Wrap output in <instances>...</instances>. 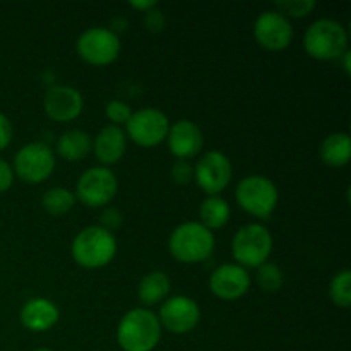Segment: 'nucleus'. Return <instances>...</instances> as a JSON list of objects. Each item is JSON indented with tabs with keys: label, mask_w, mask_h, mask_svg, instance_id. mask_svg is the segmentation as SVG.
I'll return each mask as SVG.
<instances>
[{
	"label": "nucleus",
	"mask_w": 351,
	"mask_h": 351,
	"mask_svg": "<svg viewBox=\"0 0 351 351\" xmlns=\"http://www.w3.org/2000/svg\"><path fill=\"white\" fill-rule=\"evenodd\" d=\"M161 328L173 335H185L195 329L201 321V308L197 302L185 295H175L167 298L160 307L158 315Z\"/></svg>",
	"instance_id": "12"
},
{
	"label": "nucleus",
	"mask_w": 351,
	"mask_h": 351,
	"mask_svg": "<svg viewBox=\"0 0 351 351\" xmlns=\"http://www.w3.org/2000/svg\"><path fill=\"white\" fill-rule=\"evenodd\" d=\"M321 160L331 168L346 167L351 158V139L348 132H332L322 141Z\"/></svg>",
	"instance_id": "19"
},
{
	"label": "nucleus",
	"mask_w": 351,
	"mask_h": 351,
	"mask_svg": "<svg viewBox=\"0 0 351 351\" xmlns=\"http://www.w3.org/2000/svg\"><path fill=\"white\" fill-rule=\"evenodd\" d=\"M33 351H53V350H50V348H38V350H33Z\"/></svg>",
	"instance_id": "34"
},
{
	"label": "nucleus",
	"mask_w": 351,
	"mask_h": 351,
	"mask_svg": "<svg viewBox=\"0 0 351 351\" xmlns=\"http://www.w3.org/2000/svg\"><path fill=\"white\" fill-rule=\"evenodd\" d=\"M117 239L101 225L86 226L72 240L71 252L75 263L86 269H99L110 264L115 257Z\"/></svg>",
	"instance_id": "2"
},
{
	"label": "nucleus",
	"mask_w": 351,
	"mask_h": 351,
	"mask_svg": "<svg viewBox=\"0 0 351 351\" xmlns=\"http://www.w3.org/2000/svg\"><path fill=\"white\" fill-rule=\"evenodd\" d=\"M12 136H14V129L9 117L0 113V151L5 149V147L9 146L10 141H12Z\"/></svg>",
	"instance_id": "31"
},
{
	"label": "nucleus",
	"mask_w": 351,
	"mask_h": 351,
	"mask_svg": "<svg viewBox=\"0 0 351 351\" xmlns=\"http://www.w3.org/2000/svg\"><path fill=\"white\" fill-rule=\"evenodd\" d=\"M250 274L239 264H221L209 276V288L213 295L221 300H239L249 291Z\"/></svg>",
	"instance_id": "14"
},
{
	"label": "nucleus",
	"mask_w": 351,
	"mask_h": 351,
	"mask_svg": "<svg viewBox=\"0 0 351 351\" xmlns=\"http://www.w3.org/2000/svg\"><path fill=\"white\" fill-rule=\"evenodd\" d=\"M21 322L26 329L33 332H45L53 328L58 322L60 312L51 300L43 297H36L27 300L21 308Z\"/></svg>",
	"instance_id": "17"
},
{
	"label": "nucleus",
	"mask_w": 351,
	"mask_h": 351,
	"mask_svg": "<svg viewBox=\"0 0 351 351\" xmlns=\"http://www.w3.org/2000/svg\"><path fill=\"white\" fill-rule=\"evenodd\" d=\"M199 215H201V225H204L208 230H218L228 223L232 209L230 204L219 195H208L204 201L201 202L199 208Z\"/></svg>",
	"instance_id": "22"
},
{
	"label": "nucleus",
	"mask_w": 351,
	"mask_h": 351,
	"mask_svg": "<svg viewBox=\"0 0 351 351\" xmlns=\"http://www.w3.org/2000/svg\"><path fill=\"white\" fill-rule=\"evenodd\" d=\"M171 178L180 185L189 184L194 180V165L189 163L187 160H178L171 168Z\"/></svg>",
	"instance_id": "28"
},
{
	"label": "nucleus",
	"mask_w": 351,
	"mask_h": 351,
	"mask_svg": "<svg viewBox=\"0 0 351 351\" xmlns=\"http://www.w3.org/2000/svg\"><path fill=\"white\" fill-rule=\"evenodd\" d=\"M144 24H146V27L149 31L158 33V31H161L165 27L167 19H165V14L161 12V10L151 9V10H147L146 16H144Z\"/></svg>",
	"instance_id": "29"
},
{
	"label": "nucleus",
	"mask_w": 351,
	"mask_h": 351,
	"mask_svg": "<svg viewBox=\"0 0 351 351\" xmlns=\"http://www.w3.org/2000/svg\"><path fill=\"white\" fill-rule=\"evenodd\" d=\"M120 223H122V215H120L119 209H115V208L105 209V213L101 215V226H103V228H106L108 232H112L113 228L120 226Z\"/></svg>",
	"instance_id": "32"
},
{
	"label": "nucleus",
	"mask_w": 351,
	"mask_h": 351,
	"mask_svg": "<svg viewBox=\"0 0 351 351\" xmlns=\"http://www.w3.org/2000/svg\"><path fill=\"white\" fill-rule=\"evenodd\" d=\"M105 112L108 120L112 122V125L119 127L122 125V123L125 125V123L129 122L130 117H132V108H130L125 101H122V99H112V101H108Z\"/></svg>",
	"instance_id": "27"
},
{
	"label": "nucleus",
	"mask_w": 351,
	"mask_h": 351,
	"mask_svg": "<svg viewBox=\"0 0 351 351\" xmlns=\"http://www.w3.org/2000/svg\"><path fill=\"white\" fill-rule=\"evenodd\" d=\"M161 324L149 308H130L117 328V343L123 351H153L161 339Z\"/></svg>",
	"instance_id": "1"
},
{
	"label": "nucleus",
	"mask_w": 351,
	"mask_h": 351,
	"mask_svg": "<svg viewBox=\"0 0 351 351\" xmlns=\"http://www.w3.org/2000/svg\"><path fill=\"white\" fill-rule=\"evenodd\" d=\"M75 204V195L65 187H51L41 197V206L47 213L53 216L65 215L71 211Z\"/></svg>",
	"instance_id": "23"
},
{
	"label": "nucleus",
	"mask_w": 351,
	"mask_h": 351,
	"mask_svg": "<svg viewBox=\"0 0 351 351\" xmlns=\"http://www.w3.org/2000/svg\"><path fill=\"white\" fill-rule=\"evenodd\" d=\"M119 192V180L108 167H93L79 177L75 184V199L88 208H103L110 204Z\"/></svg>",
	"instance_id": "8"
},
{
	"label": "nucleus",
	"mask_w": 351,
	"mask_h": 351,
	"mask_svg": "<svg viewBox=\"0 0 351 351\" xmlns=\"http://www.w3.org/2000/svg\"><path fill=\"white\" fill-rule=\"evenodd\" d=\"M317 2L315 0H283V2H276L274 7L280 14L285 17H305L315 9Z\"/></svg>",
	"instance_id": "26"
},
{
	"label": "nucleus",
	"mask_w": 351,
	"mask_h": 351,
	"mask_svg": "<svg viewBox=\"0 0 351 351\" xmlns=\"http://www.w3.org/2000/svg\"><path fill=\"white\" fill-rule=\"evenodd\" d=\"M93 143L88 132L81 129H71L62 134L57 141V153L64 160L77 161L82 160L91 151Z\"/></svg>",
	"instance_id": "20"
},
{
	"label": "nucleus",
	"mask_w": 351,
	"mask_h": 351,
	"mask_svg": "<svg viewBox=\"0 0 351 351\" xmlns=\"http://www.w3.org/2000/svg\"><path fill=\"white\" fill-rule=\"evenodd\" d=\"M127 136L143 147H154L167 141L170 120L158 108H141L132 112L125 123Z\"/></svg>",
	"instance_id": "10"
},
{
	"label": "nucleus",
	"mask_w": 351,
	"mask_h": 351,
	"mask_svg": "<svg viewBox=\"0 0 351 351\" xmlns=\"http://www.w3.org/2000/svg\"><path fill=\"white\" fill-rule=\"evenodd\" d=\"M233 167L223 151H208L194 165V180L208 195H218L228 187Z\"/></svg>",
	"instance_id": "11"
},
{
	"label": "nucleus",
	"mask_w": 351,
	"mask_h": 351,
	"mask_svg": "<svg viewBox=\"0 0 351 351\" xmlns=\"http://www.w3.org/2000/svg\"><path fill=\"white\" fill-rule=\"evenodd\" d=\"M93 149L103 167L117 163L122 160L127 149L125 132L119 125H106L98 132L93 141Z\"/></svg>",
	"instance_id": "18"
},
{
	"label": "nucleus",
	"mask_w": 351,
	"mask_h": 351,
	"mask_svg": "<svg viewBox=\"0 0 351 351\" xmlns=\"http://www.w3.org/2000/svg\"><path fill=\"white\" fill-rule=\"evenodd\" d=\"M274 240L269 230L261 223H249L237 230L232 240V254L242 267H259L267 263Z\"/></svg>",
	"instance_id": "5"
},
{
	"label": "nucleus",
	"mask_w": 351,
	"mask_h": 351,
	"mask_svg": "<svg viewBox=\"0 0 351 351\" xmlns=\"http://www.w3.org/2000/svg\"><path fill=\"white\" fill-rule=\"evenodd\" d=\"M168 149L178 160H191L201 153L204 146V136L201 127L192 120H178L170 125L167 136Z\"/></svg>",
	"instance_id": "16"
},
{
	"label": "nucleus",
	"mask_w": 351,
	"mask_h": 351,
	"mask_svg": "<svg viewBox=\"0 0 351 351\" xmlns=\"http://www.w3.org/2000/svg\"><path fill=\"white\" fill-rule=\"evenodd\" d=\"M329 297L338 307L348 308L351 305V271L343 269L335 274L329 283Z\"/></svg>",
	"instance_id": "24"
},
{
	"label": "nucleus",
	"mask_w": 351,
	"mask_h": 351,
	"mask_svg": "<svg viewBox=\"0 0 351 351\" xmlns=\"http://www.w3.org/2000/svg\"><path fill=\"white\" fill-rule=\"evenodd\" d=\"M215 245V233L199 221L182 223L168 240L170 254L182 264H199L209 259Z\"/></svg>",
	"instance_id": "3"
},
{
	"label": "nucleus",
	"mask_w": 351,
	"mask_h": 351,
	"mask_svg": "<svg viewBox=\"0 0 351 351\" xmlns=\"http://www.w3.org/2000/svg\"><path fill=\"white\" fill-rule=\"evenodd\" d=\"M14 175L27 184H41L55 170V154L45 143H29L14 156Z\"/></svg>",
	"instance_id": "9"
},
{
	"label": "nucleus",
	"mask_w": 351,
	"mask_h": 351,
	"mask_svg": "<svg viewBox=\"0 0 351 351\" xmlns=\"http://www.w3.org/2000/svg\"><path fill=\"white\" fill-rule=\"evenodd\" d=\"M254 36L266 50H285L293 41V26L290 19H287L276 9L264 10L254 23Z\"/></svg>",
	"instance_id": "13"
},
{
	"label": "nucleus",
	"mask_w": 351,
	"mask_h": 351,
	"mask_svg": "<svg viewBox=\"0 0 351 351\" xmlns=\"http://www.w3.org/2000/svg\"><path fill=\"white\" fill-rule=\"evenodd\" d=\"M14 170H12V165L7 163L3 158H0V194L9 191L14 184Z\"/></svg>",
	"instance_id": "30"
},
{
	"label": "nucleus",
	"mask_w": 351,
	"mask_h": 351,
	"mask_svg": "<svg viewBox=\"0 0 351 351\" xmlns=\"http://www.w3.org/2000/svg\"><path fill=\"white\" fill-rule=\"evenodd\" d=\"M170 278L163 271H151L141 280L137 287V295L144 305H156L165 302L167 295L170 293Z\"/></svg>",
	"instance_id": "21"
},
{
	"label": "nucleus",
	"mask_w": 351,
	"mask_h": 351,
	"mask_svg": "<svg viewBox=\"0 0 351 351\" xmlns=\"http://www.w3.org/2000/svg\"><path fill=\"white\" fill-rule=\"evenodd\" d=\"M45 113L55 122H71L81 115L84 108L82 95L72 86H50L43 99Z\"/></svg>",
	"instance_id": "15"
},
{
	"label": "nucleus",
	"mask_w": 351,
	"mask_h": 351,
	"mask_svg": "<svg viewBox=\"0 0 351 351\" xmlns=\"http://www.w3.org/2000/svg\"><path fill=\"white\" fill-rule=\"evenodd\" d=\"M129 5L137 10H144V12H147V10L151 9H156L158 2L156 0H130Z\"/></svg>",
	"instance_id": "33"
},
{
	"label": "nucleus",
	"mask_w": 351,
	"mask_h": 351,
	"mask_svg": "<svg viewBox=\"0 0 351 351\" xmlns=\"http://www.w3.org/2000/svg\"><path fill=\"white\" fill-rule=\"evenodd\" d=\"M235 199L243 211L256 218L267 219L276 211L280 192L271 178L264 175H249L237 185Z\"/></svg>",
	"instance_id": "6"
},
{
	"label": "nucleus",
	"mask_w": 351,
	"mask_h": 351,
	"mask_svg": "<svg viewBox=\"0 0 351 351\" xmlns=\"http://www.w3.org/2000/svg\"><path fill=\"white\" fill-rule=\"evenodd\" d=\"M77 53L82 60L91 65H108L120 55L119 34L113 33L112 27L93 26L82 31L75 41Z\"/></svg>",
	"instance_id": "7"
},
{
	"label": "nucleus",
	"mask_w": 351,
	"mask_h": 351,
	"mask_svg": "<svg viewBox=\"0 0 351 351\" xmlns=\"http://www.w3.org/2000/svg\"><path fill=\"white\" fill-rule=\"evenodd\" d=\"M285 274L281 267L274 263H264L263 266L257 267V283L264 291H278L283 287Z\"/></svg>",
	"instance_id": "25"
},
{
	"label": "nucleus",
	"mask_w": 351,
	"mask_h": 351,
	"mask_svg": "<svg viewBox=\"0 0 351 351\" xmlns=\"http://www.w3.org/2000/svg\"><path fill=\"white\" fill-rule=\"evenodd\" d=\"M304 48L315 60H339L348 50L346 27L329 17L314 21L304 34Z\"/></svg>",
	"instance_id": "4"
}]
</instances>
